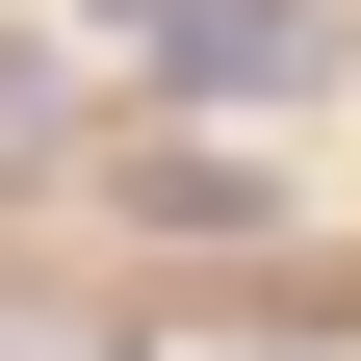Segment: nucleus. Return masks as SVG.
<instances>
[{
	"label": "nucleus",
	"mask_w": 361,
	"mask_h": 361,
	"mask_svg": "<svg viewBox=\"0 0 361 361\" xmlns=\"http://www.w3.org/2000/svg\"><path fill=\"white\" fill-rule=\"evenodd\" d=\"M336 52H361L336 0H155V78L180 104H336Z\"/></svg>",
	"instance_id": "nucleus-1"
},
{
	"label": "nucleus",
	"mask_w": 361,
	"mask_h": 361,
	"mask_svg": "<svg viewBox=\"0 0 361 361\" xmlns=\"http://www.w3.org/2000/svg\"><path fill=\"white\" fill-rule=\"evenodd\" d=\"M129 233H180V258H258L284 207H258V155H180V129H155V155H129Z\"/></svg>",
	"instance_id": "nucleus-2"
},
{
	"label": "nucleus",
	"mask_w": 361,
	"mask_h": 361,
	"mask_svg": "<svg viewBox=\"0 0 361 361\" xmlns=\"http://www.w3.org/2000/svg\"><path fill=\"white\" fill-rule=\"evenodd\" d=\"M52 155H78V78L26 52V26H0V180H52Z\"/></svg>",
	"instance_id": "nucleus-3"
}]
</instances>
